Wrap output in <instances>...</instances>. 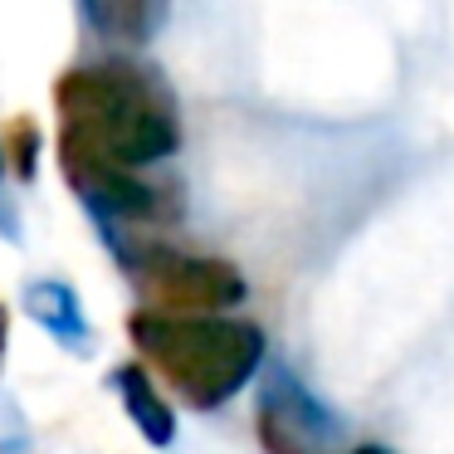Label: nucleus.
<instances>
[{
  "label": "nucleus",
  "instance_id": "1a4fd4ad",
  "mask_svg": "<svg viewBox=\"0 0 454 454\" xmlns=\"http://www.w3.org/2000/svg\"><path fill=\"white\" fill-rule=\"evenodd\" d=\"M0 347H5V317H0Z\"/></svg>",
  "mask_w": 454,
  "mask_h": 454
},
{
  "label": "nucleus",
  "instance_id": "20e7f679",
  "mask_svg": "<svg viewBox=\"0 0 454 454\" xmlns=\"http://www.w3.org/2000/svg\"><path fill=\"white\" fill-rule=\"evenodd\" d=\"M264 420H284V434H274V454H313L323 440H333L337 425L317 401H308L298 381H278L264 401Z\"/></svg>",
  "mask_w": 454,
  "mask_h": 454
},
{
  "label": "nucleus",
  "instance_id": "0eeeda50",
  "mask_svg": "<svg viewBox=\"0 0 454 454\" xmlns=\"http://www.w3.org/2000/svg\"><path fill=\"white\" fill-rule=\"evenodd\" d=\"M30 308H35V317H40L50 333H59L64 342L79 347L83 317H79V303H74V294L64 284H35L30 288Z\"/></svg>",
  "mask_w": 454,
  "mask_h": 454
},
{
  "label": "nucleus",
  "instance_id": "9d476101",
  "mask_svg": "<svg viewBox=\"0 0 454 454\" xmlns=\"http://www.w3.org/2000/svg\"><path fill=\"white\" fill-rule=\"evenodd\" d=\"M0 171H5V157H0Z\"/></svg>",
  "mask_w": 454,
  "mask_h": 454
},
{
  "label": "nucleus",
  "instance_id": "f257e3e1",
  "mask_svg": "<svg viewBox=\"0 0 454 454\" xmlns=\"http://www.w3.org/2000/svg\"><path fill=\"white\" fill-rule=\"evenodd\" d=\"M59 142L93 152L113 167H147L176 152V108L152 74L128 64L74 69L59 83Z\"/></svg>",
  "mask_w": 454,
  "mask_h": 454
},
{
  "label": "nucleus",
  "instance_id": "39448f33",
  "mask_svg": "<svg viewBox=\"0 0 454 454\" xmlns=\"http://www.w3.org/2000/svg\"><path fill=\"white\" fill-rule=\"evenodd\" d=\"M83 15L103 40L147 44L167 20V0H83Z\"/></svg>",
  "mask_w": 454,
  "mask_h": 454
},
{
  "label": "nucleus",
  "instance_id": "f03ea898",
  "mask_svg": "<svg viewBox=\"0 0 454 454\" xmlns=\"http://www.w3.org/2000/svg\"><path fill=\"white\" fill-rule=\"evenodd\" d=\"M142 352H152L171 372V381L196 405H220L249 381L264 356V337L249 323H210V317H161L142 313L132 323Z\"/></svg>",
  "mask_w": 454,
  "mask_h": 454
},
{
  "label": "nucleus",
  "instance_id": "6e6552de",
  "mask_svg": "<svg viewBox=\"0 0 454 454\" xmlns=\"http://www.w3.org/2000/svg\"><path fill=\"white\" fill-rule=\"evenodd\" d=\"M356 454H386V450H376V444H366V450H356Z\"/></svg>",
  "mask_w": 454,
  "mask_h": 454
},
{
  "label": "nucleus",
  "instance_id": "7ed1b4c3",
  "mask_svg": "<svg viewBox=\"0 0 454 454\" xmlns=\"http://www.w3.org/2000/svg\"><path fill=\"white\" fill-rule=\"evenodd\" d=\"M142 284L167 303L186 308H220L245 298V278L220 259H186V254H152L142 264Z\"/></svg>",
  "mask_w": 454,
  "mask_h": 454
},
{
  "label": "nucleus",
  "instance_id": "423d86ee",
  "mask_svg": "<svg viewBox=\"0 0 454 454\" xmlns=\"http://www.w3.org/2000/svg\"><path fill=\"white\" fill-rule=\"evenodd\" d=\"M118 391H122V401H128L132 420L142 425V434H147L152 444H171L176 420H171V411L161 405V395L152 391V381L137 372V366H122V372H118Z\"/></svg>",
  "mask_w": 454,
  "mask_h": 454
}]
</instances>
